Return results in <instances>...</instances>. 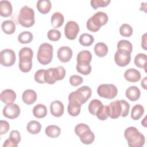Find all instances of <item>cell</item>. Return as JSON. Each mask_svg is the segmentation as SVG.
Returning <instances> with one entry per match:
<instances>
[{"label":"cell","mask_w":147,"mask_h":147,"mask_svg":"<svg viewBox=\"0 0 147 147\" xmlns=\"http://www.w3.org/2000/svg\"><path fill=\"white\" fill-rule=\"evenodd\" d=\"M109 117L117 119L119 116L125 117L129 114L130 105L125 100H116L108 105Z\"/></svg>","instance_id":"cell-1"},{"label":"cell","mask_w":147,"mask_h":147,"mask_svg":"<svg viewBox=\"0 0 147 147\" xmlns=\"http://www.w3.org/2000/svg\"><path fill=\"white\" fill-rule=\"evenodd\" d=\"M124 136L130 147H141L145 144V136L135 127H127L125 130Z\"/></svg>","instance_id":"cell-2"},{"label":"cell","mask_w":147,"mask_h":147,"mask_svg":"<svg viewBox=\"0 0 147 147\" xmlns=\"http://www.w3.org/2000/svg\"><path fill=\"white\" fill-rule=\"evenodd\" d=\"M109 18L107 14L102 11H98L88 20L87 28L91 32H96L101 26L107 22Z\"/></svg>","instance_id":"cell-3"},{"label":"cell","mask_w":147,"mask_h":147,"mask_svg":"<svg viewBox=\"0 0 147 147\" xmlns=\"http://www.w3.org/2000/svg\"><path fill=\"white\" fill-rule=\"evenodd\" d=\"M76 134L79 137L81 142L84 144H92L95 140V135L90 127L85 123H79L75 127Z\"/></svg>","instance_id":"cell-4"},{"label":"cell","mask_w":147,"mask_h":147,"mask_svg":"<svg viewBox=\"0 0 147 147\" xmlns=\"http://www.w3.org/2000/svg\"><path fill=\"white\" fill-rule=\"evenodd\" d=\"M20 24L25 28H30L35 22L34 11L33 9L28 6H23L20 11L18 16Z\"/></svg>","instance_id":"cell-5"},{"label":"cell","mask_w":147,"mask_h":147,"mask_svg":"<svg viewBox=\"0 0 147 147\" xmlns=\"http://www.w3.org/2000/svg\"><path fill=\"white\" fill-rule=\"evenodd\" d=\"M53 48L49 43H43L38 48L37 58L38 62L42 65H47L50 63L53 58Z\"/></svg>","instance_id":"cell-6"},{"label":"cell","mask_w":147,"mask_h":147,"mask_svg":"<svg viewBox=\"0 0 147 147\" xmlns=\"http://www.w3.org/2000/svg\"><path fill=\"white\" fill-rule=\"evenodd\" d=\"M92 91L90 87L84 86L69 94L68 100L75 101L81 105L85 103L91 97Z\"/></svg>","instance_id":"cell-7"},{"label":"cell","mask_w":147,"mask_h":147,"mask_svg":"<svg viewBox=\"0 0 147 147\" xmlns=\"http://www.w3.org/2000/svg\"><path fill=\"white\" fill-rule=\"evenodd\" d=\"M97 93L99 96L108 99H114L118 94L117 87L112 84H102L99 86Z\"/></svg>","instance_id":"cell-8"},{"label":"cell","mask_w":147,"mask_h":147,"mask_svg":"<svg viewBox=\"0 0 147 147\" xmlns=\"http://www.w3.org/2000/svg\"><path fill=\"white\" fill-rule=\"evenodd\" d=\"M16 60V53L12 49H5L0 53V63L3 66H12L15 63Z\"/></svg>","instance_id":"cell-9"},{"label":"cell","mask_w":147,"mask_h":147,"mask_svg":"<svg viewBox=\"0 0 147 147\" xmlns=\"http://www.w3.org/2000/svg\"><path fill=\"white\" fill-rule=\"evenodd\" d=\"M79 32V26L76 22L74 21L67 22L64 28V34L68 39L70 40H75Z\"/></svg>","instance_id":"cell-10"},{"label":"cell","mask_w":147,"mask_h":147,"mask_svg":"<svg viewBox=\"0 0 147 147\" xmlns=\"http://www.w3.org/2000/svg\"><path fill=\"white\" fill-rule=\"evenodd\" d=\"M3 115L9 119H15L20 114V108L16 103L6 105L3 109Z\"/></svg>","instance_id":"cell-11"},{"label":"cell","mask_w":147,"mask_h":147,"mask_svg":"<svg viewBox=\"0 0 147 147\" xmlns=\"http://www.w3.org/2000/svg\"><path fill=\"white\" fill-rule=\"evenodd\" d=\"M131 60V53L129 52L118 51L114 55L116 64L119 67H125L129 64Z\"/></svg>","instance_id":"cell-12"},{"label":"cell","mask_w":147,"mask_h":147,"mask_svg":"<svg viewBox=\"0 0 147 147\" xmlns=\"http://www.w3.org/2000/svg\"><path fill=\"white\" fill-rule=\"evenodd\" d=\"M57 68H50L45 70L44 74L45 82L49 84H53L56 81L60 80Z\"/></svg>","instance_id":"cell-13"},{"label":"cell","mask_w":147,"mask_h":147,"mask_svg":"<svg viewBox=\"0 0 147 147\" xmlns=\"http://www.w3.org/2000/svg\"><path fill=\"white\" fill-rule=\"evenodd\" d=\"M57 57L59 60L63 63L69 61L72 56V51L68 47H61L58 49Z\"/></svg>","instance_id":"cell-14"},{"label":"cell","mask_w":147,"mask_h":147,"mask_svg":"<svg viewBox=\"0 0 147 147\" xmlns=\"http://www.w3.org/2000/svg\"><path fill=\"white\" fill-rule=\"evenodd\" d=\"M64 105L60 101L54 100L51 103L50 111L53 116L56 117H61L64 113Z\"/></svg>","instance_id":"cell-15"},{"label":"cell","mask_w":147,"mask_h":147,"mask_svg":"<svg viewBox=\"0 0 147 147\" xmlns=\"http://www.w3.org/2000/svg\"><path fill=\"white\" fill-rule=\"evenodd\" d=\"M0 98L1 101L6 105L13 103L16 99V94L11 89H6L1 93Z\"/></svg>","instance_id":"cell-16"},{"label":"cell","mask_w":147,"mask_h":147,"mask_svg":"<svg viewBox=\"0 0 147 147\" xmlns=\"http://www.w3.org/2000/svg\"><path fill=\"white\" fill-rule=\"evenodd\" d=\"M32 68V57H19V68L23 72H29Z\"/></svg>","instance_id":"cell-17"},{"label":"cell","mask_w":147,"mask_h":147,"mask_svg":"<svg viewBox=\"0 0 147 147\" xmlns=\"http://www.w3.org/2000/svg\"><path fill=\"white\" fill-rule=\"evenodd\" d=\"M124 77L128 82L134 83L139 81L141 76L140 72L138 70L134 68H129L125 71Z\"/></svg>","instance_id":"cell-18"},{"label":"cell","mask_w":147,"mask_h":147,"mask_svg":"<svg viewBox=\"0 0 147 147\" xmlns=\"http://www.w3.org/2000/svg\"><path fill=\"white\" fill-rule=\"evenodd\" d=\"M22 99L25 104L28 105H32L37 99V94L34 90L28 89L23 92Z\"/></svg>","instance_id":"cell-19"},{"label":"cell","mask_w":147,"mask_h":147,"mask_svg":"<svg viewBox=\"0 0 147 147\" xmlns=\"http://www.w3.org/2000/svg\"><path fill=\"white\" fill-rule=\"evenodd\" d=\"M77 64H90L92 60V55L87 50H84L80 52L77 55Z\"/></svg>","instance_id":"cell-20"},{"label":"cell","mask_w":147,"mask_h":147,"mask_svg":"<svg viewBox=\"0 0 147 147\" xmlns=\"http://www.w3.org/2000/svg\"><path fill=\"white\" fill-rule=\"evenodd\" d=\"M13 7L11 3L8 1H0V15L3 17H7L11 15Z\"/></svg>","instance_id":"cell-21"},{"label":"cell","mask_w":147,"mask_h":147,"mask_svg":"<svg viewBox=\"0 0 147 147\" xmlns=\"http://www.w3.org/2000/svg\"><path fill=\"white\" fill-rule=\"evenodd\" d=\"M126 96L127 99L131 101L137 100L141 95V92L140 89L136 86H130L126 90Z\"/></svg>","instance_id":"cell-22"},{"label":"cell","mask_w":147,"mask_h":147,"mask_svg":"<svg viewBox=\"0 0 147 147\" xmlns=\"http://www.w3.org/2000/svg\"><path fill=\"white\" fill-rule=\"evenodd\" d=\"M36 7L41 14H45L49 12L52 5L51 1L49 0H39L37 2Z\"/></svg>","instance_id":"cell-23"},{"label":"cell","mask_w":147,"mask_h":147,"mask_svg":"<svg viewBox=\"0 0 147 147\" xmlns=\"http://www.w3.org/2000/svg\"><path fill=\"white\" fill-rule=\"evenodd\" d=\"M81 106L82 105L80 104L75 101H69V103L67 107L68 114L72 117L78 116L80 113Z\"/></svg>","instance_id":"cell-24"},{"label":"cell","mask_w":147,"mask_h":147,"mask_svg":"<svg viewBox=\"0 0 147 147\" xmlns=\"http://www.w3.org/2000/svg\"><path fill=\"white\" fill-rule=\"evenodd\" d=\"M134 64L137 67L143 68L146 72L147 56L146 54L142 53L137 54L134 58Z\"/></svg>","instance_id":"cell-25"},{"label":"cell","mask_w":147,"mask_h":147,"mask_svg":"<svg viewBox=\"0 0 147 147\" xmlns=\"http://www.w3.org/2000/svg\"><path fill=\"white\" fill-rule=\"evenodd\" d=\"M33 114L37 118H42L47 114V107L42 104H38L33 107Z\"/></svg>","instance_id":"cell-26"},{"label":"cell","mask_w":147,"mask_h":147,"mask_svg":"<svg viewBox=\"0 0 147 147\" xmlns=\"http://www.w3.org/2000/svg\"><path fill=\"white\" fill-rule=\"evenodd\" d=\"M46 135L51 138H54L58 137L61 133L60 128L57 125H49L45 129Z\"/></svg>","instance_id":"cell-27"},{"label":"cell","mask_w":147,"mask_h":147,"mask_svg":"<svg viewBox=\"0 0 147 147\" xmlns=\"http://www.w3.org/2000/svg\"><path fill=\"white\" fill-rule=\"evenodd\" d=\"M64 18L63 15L59 12H56L51 17V24L55 28H58L61 26L64 23Z\"/></svg>","instance_id":"cell-28"},{"label":"cell","mask_w":147,"mask_h":147,"mask_svg":"<svg viewBox=\"0 0 147 147\" xmlns=\"http://www.w3.org/2000/svg\"><path fill=\"white\" fill-rule=\"evenodd\" d=\"M26 129L29 133L32 134H37L41 131V125L39 122L33 120L27 124Z\"/></svg>","instance_id":"cell-29"},{"label":"cell","mask_w":147,"mask_h":147,"mask_svg":"<svg viewBox=\"0 0 147 147\" xmlns=\"http://www.w3.org/2000/svg\"><path fill=\"white\" fill-rule=\"evenodd\" d=\"M95 53L100 57H105L108 53V47L103 42H98L94 47Z\"/></svg>","instance_id":"cell-30"},{"label":"cell","mask_w":147,"mask_h":147,"mask_svg":"<svg viewBox=\"0 0 147 147\" xmlns=\"http://www.w3.org/2000/svg\"><path fill=\"white\" fill-rule=\"evenodd\" d=\"M2 29L7 34H11L15 32L16 25L11 20H6L2 23Z\"/></svg>","instance_id":"cell-31"},{"label":"cell","mask_w":147,"mask_h":147,"mask_svg":"<svg viewBox=\"0 0 147 147\" xmlns=\"http://www.w3.org/2000/svg\"><path fill=\"white\" fill-rule=\"evenodd\" d=\"M144 113V108L141 105H134L131 112V118L134 120H138L140 119Z\"/></svg>","instance_id":"cell-32"},{"label":"cell","mask_w":147,"mask_h":147,"mask_svg":"<svg viewBox=\"0 0 147 147\" xmlns=\"http://www.w3.org/2000/svg\"><path fill=\"white\" fill-rule=\"evenodd\" d=\"M117 50L131 53L133 51V45L130 41L126 40H121L117 44Z\"/></svg>","instance_id":"cell-33"},{"label":"cell","mask_w":147,"mask_h":147,"mask_svg":"<svg viewBox=\"0 0 147 147\" xmlns=\"http://www.w3.org/2000/svg\"><path fill=\"white\" fill-rule=\"evenodd\" d=\"M94 41L93 36L88 33H83L80 35L79 41L80 44L84 47L90 46Z\"/></svg>","instance_id":"cell-34"},{"label":"cell","mask_w":147,"mask_h":147,"mask_svg":"<svg viewBox=\"0 0 147 147\" xmlns=\"http://www.w3.org/2000/svg\"><path fill=\"white\" fill-rule=\"evenodd\" d=\"M96 115L97 118L101 120L105 121L109 117V109L108 106L102 105L96 113Z\"/></svg>","instance_id":"cell-35"},{"label":"cell","mask_w":147,"mask_h":147,"mask_svg":"<svg viewBox=\"0 0 147 147\" xmlns=\"http://www.w3.org/2000/svg\"><path fill=\"white\" fill-rule=\"evenodd\" d=\"M33 37V34L31 32L25 31L18 35V40L21 44H28L32 41Z\"/></svg>","instance_id":"cell-36"},{"label":"cell","mask_w":147,"mask_h":147,"mask_svg":"<svg viewBox=\"0 0 147 147\" xmlns=\"http://www.w3.org/2000/svg\"><path fill=\"white\" fill-rule=\"evenodd\" d=\"M103 105L102 102L99 99H94L92 100L88 105L89 112L93 115H96V113L99 107Z\"/></svg>","instance_id":"cell-37"},{"label":"cell","mask_w":147,"mask_h":147,"mask_svg":"<svg viewBox=\"0 0 147 147\" xmlns=\"http://www.w3.org/2000/svg\"><path fill=\"white\" fill-rule=\"evenodd\" d=\"M119 33L123 37H129L133 34V29L130 25L127 24H122L119 28Z\"/></svg>","instance_id":"cell-38"},{"label":"cell","mask_w":147,"mask_h":147,"mask_svg":"<svg viewBox=\"0 0 147 147\" xmlns=\"http://www.w3.org/2000/svg\"><path fill=\"white\" fill-rule=\"evenodd\" d=\"M76 70L80 74L84 75H87L90 74L91 71V67L90 64H76Z\"/></svg>","instance_id":"cell-39"},{"label":"cell","mask_w":147,"mask_h":147,"mask_svg":"<svg viewBox=\"0 0 147 147\" xmlns=\"http://www.w3.org/2000/svg\"><path fill=\"white\" fill-rule=\"evenodd\" d=\"M110 0H91L90 3L92 7H93L94 9H97L100 7H106L110 3Z\"/></svg>","instance_id":"cell-40"},{"label":"cell","mask_w":147,"mask_h":147,"mask_svg":"<svg viewBox=\"0 0 147 147\" xmlns=\"http://www.w3.org/2000/svg\"><path fill=\"white\" fill-rule=\"evenodd\" d=\"M47 36L49 40L52 41H56L60 38L61 33L59 30L55 29H53L49 30L48 32Z\"/></svg>","instance_id":"cell-41"},{"label":"cell","mask_w":147,"mask_h":147,"mask_svg":"<svg viewBox=\"0 0 147 147\" xmlns=\"http://www.w3.org/2000/svg\"><path fill=\"white\" fill-rule=\"evenodd\" d=\"M9 139L17 147L21 141L20 133L17 130H12L10 133Z\"/></svg>","instance_id":"cell-42"},{"label":"cell","mask_w":147,"mask_h":147,"mask_svg":"<svg viewBox=\"0 0 147 147\" xmlns=\"http://www.w3.org/2000/svg\"><path fill=\"white\" fill-rule=\"evenodd\" d=\"M45 71V69H41L36 72L34 74V80L36 82L40 84H43L45 83L44 80Z\"/></svg>","instance_id":"cell-43"},{"label":"cell","mask_w":147,"mask_h":147,"mask_svg":"<svg viewBox=\"0 0 147 147\" xmlns=\"http://www.w3.org/2000/svg\"><path fill=\"white\" fill-rule=\"evenodd\" d=\"M83 82V78L76 75H74L70 76L69 78V83L71 86L74 87H76L81 84Z\"/></svg>","instance_id":"cell-44"},{"label":"cell","mask_w":147,"mask_h":147,"mask_svg":"<svg viewBox=\"0 0 147 147\" xmlns=\"http://www.w3.org/2000/svg\"><path fill=\"white\" fill-rule=\"evenodd\" d=\"M19 57H30L33 58V52L31 48L28 47H24L19 52Z\"/></svg>","instance_id":"cell-45"},{"label":"cell","mask_w":147,"mask_h":147,"mask_svg":"<svg viewBox=\"0 0 147 147\" xmlns=\"http://www.w3.org/2000/svg\"><path fill=\"white\" fill-rule=\"evenodd\" d=\"M10 126L9 123L6 121L1 120L0 123V134L1 135L6 134L9 130Z\"/></svg>","instance_id":"cell-46"},{"label":"cell","mask_w":147,"mask_h":147,"mask_svg":"<svg viewBox=\"0 0 147 147\" xmlns=\"http://www.w3.org/2000/svg\"><path fill=\"white\" fill-rule=\"evenodd\" d=\"M6 146H9V147H16V145L10 141L9 138L5 140V141L3 143V147H6Z\"/></svg>","instance_id":"cell-47"},{"label":"cell","mask_w":147,"mask_h":147,"mask_svg":"<svg viewBox=\"0 0 147 147\" xmlns=\"http://www.w3.org/2000/svg\"><path fill=\"white\" fill-rule=\"evenodd\" d=\"M146 33H145L142 36V42H141V47L143 49H146Z\"/></svg>","instance_id":"cell-48"},{"label":"cell","mask_w":147,"mask_h":147,"mask_svg":"<svg viewBox=\"0 0 147 147\" xmlns=\"http://www.w3.org/2000/svg\"><path fill=\"white\" fill-rule=\"evenodd\" d=\"M146 79H147V77H145L144 78V79L141 81V86L145 90L147 89V88H146Z\"/></svg>","instance_id":"cell-49"},{"label":"cell","mask_w":147,"mask_h":147,"mask_svg":"<svg viewBox=\"0 0 147 147\" xmlns=\"http://www.w3.org/2000/svg\"><path fill=\"white\" fill-rule=\"evenodd\" d=\"M146 4L147 3L145 2V3H141V7H140V10L142 11V10H144L145 13H146Z\"/></svg>","instance_id":"cell-50"},{"label":"cell","mask_w":147,"mask_h":147,"mask_svg":"<svg viewBox=\"0 0 147 147\" xmlns=\"http://www.w3.org/2000/svg\"><path fill=\"white\" fill-rule=\"evenodd\" d=\"M141 123H142V125H144V126H145V127L146 126V117L144 118L143 121H142Z\"/></svg>","instance_id":"cell-51"}]
</instances>
